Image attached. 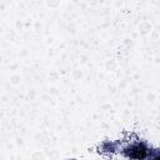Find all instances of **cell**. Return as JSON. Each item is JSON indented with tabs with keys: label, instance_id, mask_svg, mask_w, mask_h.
<instances>
[{
	"label": "cell",
	"instance_id": "cell-1",
	"mask_svg": "<svg viewBox=\"0 0 160 160\" xmlns=\"http://www.w3.org/2000/svg\"><path fill=\"white\" fill-rule=\"evenodd\" d=\"M126 154H128V156H130L132 159L142 160L148 152H146V148L144 145H134L126 150Z\"/></svg>",
	"mask_w": 160,
	"mask_h": 160
}]
</instances>
